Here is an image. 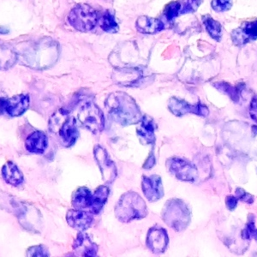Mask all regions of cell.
Segmentation results:
<instances>
[{
	"instance_id": "cell-20",
	"label": "cell",
	"mask_w": 257,
	"mask_h": 257,
	"mask_svg": "<svg viewBox=\"0 0 257 257\" xmlns=\"http://www.w3.org/2000/svg\"><path fill=\"white\" fill-rule=\"evenodd\" d=\"M48 145V139L43 132H35L30 134L25 142V148L32 154L42 155Z\"/></svg>"
},
{
	"instance_id": "cell-32",
	"label": "cell",
	"mask_w": 257,
	"mask_h": 257,
	"mask_svg": "<svg viewBox=\"0 0 257 257\" xmlns=\"http://www.w3.org/2000/svg\"><path fill=\"white\" fill-rule=\"evenodd\" d=\"M213 11L217 12H226L231 9L232 0H213L211 3Z\"/></svg>"
},
{
	"instance_id": "cell-19",
	"label": "cell",
	"mask_w": 257,
	"mask_h": 257,
	"mask_svg": "<svg viewBox=\"0 0 257 257\" xmlns=\"http://www.w3.org/2000/svg\"><path fill=\"white\" fill-rule=\"evenodd\" d=\"M155 128L156 124L153 118L149 117L148 115L143 116L141 120L140 125L137 128L138 137L140 138L142 144H154L155 142Z\"/></svg>"
},
{
	"instance_id": "cell-1",
	"label": "cell",
	"mask_w": 257,
	"mask_h": 257,
	"mask_svg": "<svg viewBox=\"0 0 257 257\" xmlns=\"http://www.w3.org/2000/svg\"><path fill=\"white\" fill-rule=\"evenodd\" d=\"M21 64L34 70H46L55 64L59 56V47L51 38L26 41L14 47Z\"/></svg>"
},
{
	"instance_id": "cell-9",
	"label": "cell",
	"mask_w": 257,
	"mask_h": 257,
	"mask_svg": "<svg viewBox=\"0 0 257 257\" xmlns=\"http://www.w3.org/2000/svg\"><path fill=\"white\" fill-rule=\"evenodd\" d=\"M167 167L170 173L175 176L178 180L193 183L198 178L197 168L185 159L178 157L169 159L167 161Z\"/></svg>"
},
{
	"instance_id": "cell-4",
	"label": "cell",
	"mask_w": 257,
	"mask_h": 257,
	"mask_svg": "<svg viewBox=\"0 0 257 257\" xmlns=\"http://www.w3.org/2000/svg\"><path fill=\"white\" fill-rule=\"evenodd\" d=\"M0 209L17 217L24 229L35 232V230L37 227L35 223L31 221V218L40 219V213L34 207H29L25 202H22L15 196L0 190Z\"/></svg>"
},
{
	"instance_id": "cell-29",
	"label": "cell",
	"mask_w": 257,
	"mask_h": 257,
	"mask_svg": "<svg viewBox=\"0 0 257 257\" xmlns=\"http://www.w3.org/2000/svg\"><path fill=\"white\" fill-rule=\"evenodd\" d=\"M181 12V4L179 2L173 1L172 3L168 4L164 10L163 18L165 22L172 23L178 15H180Z\"/></svg>"
},
{
	"instance_id": "cell-15",
	"label": "cell",
	"mask_w": 257,
	"mask_h": 257,
	"mask_svg": "<svg viewBox=\"0 0 257 257\" xmlns=\"http://www.w3.org/2000/svg\"><path fill=\"white\" fill-rule=\"evenodd\" d=\"M142 190L149 202H157L164 196L163 184L158 175L144 177L142 180Z\"/></svg>"
},
{
	"instance_id": "cell-12",
	"label": "cell",
	"mask_w": 257,
	"mask_h": 257,
	"mask_svg": "<svg viewBox=\"0 0 257 257\" xmlns=\"http://www.w3.org/2000/svg\"><path fill=\"white\" fill-rule=\"evenodd\" d=\"M168 108L177 117H182L188 113H193L206 117L209 114V110L204 104L199 102L192 105L184 99H178L175 97L170 99Z\"/></svg>"
},
{
	"instance_id": "cell-2",
	"label": "cell",
	"mask_w": 257,
	"mask_h": 257,
	"mask_svg": "<svg viewBox=\"0 0 257 257\" xmlns=\"http://www.w3.org/2000/svg\"><path fill=\"white\" fill-rule=\"evenodd\" d=\"M105 106L109 117L120 125L137 124L143 118L138 104L125 93H111L105 99Z\"/></svg>"
},
{
	"instance_id": "cell-6",
	"label": "cell",
	"mask_w": 257,
	"mask_h": 257,
	"mask_svg": "<svg viewBox=\"0 0 257 257\" xmlns=\"http://www.w3.org/2000/svg\"><path fill=\"white\" fill-rule=\"evenodd\" d=\"M74 110L77 119L84 128L94 135L101 133L105 127L104 114L91 99H78Z\"/></svg>"
},
{
	"instance_id": "cell-8",
	"label": "cell",
	"mask_w": 257,
	"mask_h": 257,
	"mask_svg": "<svg viewBox=\"0 0 257 257\" xmlns=\"http://www.w3.org/2000/svg\"><path fill=\"white\" fill-rule=\"evenodd\" d=\"M99 21L96 11L86 4H79L73 7L68 16L69 24L80 32L92 31Z\"/></svg>"
},
{
	"instance_id": "cell-14",
	"label": "cell",
	"mask_w": 257,
	"mask_h": 257,
	"mask_svg": "<svg viewBox=\"0 0 257 257\" xmlns=\"http://www.w3.org/2000/svg\"><path fill=\"white\" fill-rule=\"evenodd\" d=\"M113 78L115 82L125 87H138L144 83L145 77L144 71L138 68H126L115 70Z\"/></svg>"
},
{
	"instance_id": "cell-26",
	"label": "cell",
	"mask_w": 257,
	"mask_h": 257,
	"mask_svg": "<svg viewBox=\"0 0 257 257\" xmlns=\"http://www.w3.org/2000/svg\"><path fill=\"white\" fill-rule=\"evenodd\" d=\"M98 23H99V26L105 32L114 34L118 31V25L115 19V16L110 11H105L99 18Z\"/></svg>"
},
{
	"instance_id": "cell-33",
	"label": "cell",
	"mask_w": 257,
	"mask_h": 257,
	"mask_svg": "<svg viewBox=\"0 0 257 257\" xmlns=\"http://www.w3.org/2000/svg\"><path fill=\"white\" fill-rule=\"evenodd\" d=\"M202 0H186L184 3V7L181 8L180 14H186L190 12H195L198 7Z\"/></svg>"
},
{
	"instance_id": "cell-3",
	"label": "cell",
	"mask_w": 257,
	"mask_h": 257,
	"mask_svg": "<svg viewBox=\"0 0 257 257\" xmlns=\"http://www.w3.org/2000/svg\"><path fill=\"white\" fill-rule=\"evenodd\" d=\"M50 134L61 146L70 148L79 138L76 119L71 112L60 109L51 117L48 126Z\"/></svg>"
},
{
	"instance_id": "cell-10",
	"label": "cell",
	"mask_w": 257,
	"mask_h": 257,
	"mask_svg": "<svg viewBox=\"0 0 257 257\" xmlns=\"http://www.w3.org/2000/svg\"><path fill=\"white\" fill-rule=\"evenodd\" d=\"M30 99L28 94H18L12 98H0V114L10 117L22 116L30 107Z\"/></svg>"
},
{
	"instance_id": "cell-22",
	"label": "cell",
	"mask_w": 257,
	"mask_h": 257,
	"mask_svg": "<svg viewBox=\"0 0 257 257\" xmlns=\"http://www.w3.org/2000/svg\"><path fill=\"white\" fill-rule=\"evenodd\" d=\"M2 177L7 184L18 187L24 182V176L18 166L12 161H8L2 167Z\"/></svg>"
},
{
	"instance_id": "cell-7",
	"label": "cell",
	"mask_w": 257,
	"mask_h": 257,
	"mask_svg": "<svg viewBox=\"0 0 257 257\" xmlns=\"http://www.w3.org/2000/svg\"><path fill=\"white\" fill-rule=\"evenodd\" d=\"M162 219L174 231H182L190 225L191 212L184 201L180 199H172L164 207Z\"/></svg>"
},
{
	"instance_id": "cell-34",
	"label": "cell",
	"mask_w": 257,
	"mask_h": 257,
	"mask_svg": "<svg viewBox=\"0 0 257 257\" xmlns=\"http://www.w3.org/2000/svg\"><path fill=\"white\" fill-rule=\"evenodd\" d=\"M236 197L238 199V201H242L248 204H251L254 202V196L246 192L245 190H242L241 188L236 190Z\"/></svg>"
},
{
	"instance_id": "cell-16",
	"label": "cell",
	"mask_w": 257,
	"mask_h": 257,
	"mask_svg": "<svg viewBox=\"0 0 257 257\" xmlns=\"http://www.w3.org/2000/svg\"><path fill=\"white\" fill-rule=\"evenodd\" d=\"M94 219V213L85 212L82 209H70L66 215V221L70 227L77 231H83L90 227Z\"/></svg>"
},
{
	"instance_id": "cell-36",
	"label": "cell",
	"mask_w": 257,
	"mask_h": 257,
	"mask_svg": "<svg viewBox=\"0 0 257 257\" xmlns=\"http://www.w3.org/2000/svg\"><path fill=\"white\" fill-rule=\"evenodd\" d=\"M237 202H238V199L235 196H229L225 199V205L229 210L232 211L237 208Z\"/></svg>"
},
{
	"instance_id": "cell-27",
	"label": "cell",
	"mask_w": 257,
	"mask_h": 257,
	"mask_svg": "<svg viewBox=\"0 0 257 257\" xmlns=\"http://www.w3.org/2000/svg\"><path fill=\"white\" fill-rule=\"evenodd\" d=\"M202 22L208 31V35H210L213 40L216 41H220L222 36V28L219 22L213 20V18L208 15L202 17Z\"/></svg>"
},
{
	"instance_id": "cell-24",
	"label": "cell",
	"mask_w": 257,
	"mask_h": 257,
	"mask_svg": "<svg viewBox=\"0 0 257 257\" xmlns=\"http://www.w3.org/2000/svg\"><path fill=\"white\" fill-rule=\"evenodd\" d=\"M92 198H93V194L88 188L80 187L73 193L71 204L76 209L83 210L86 208H90Z\"/></svg>"
},
{
	"instance_id": "cell-13",
	"label": "cell",
	"mask_w": 257,
	"mask_h": 257,
	"mask_svg": "<svg viewBox=\"0 0 257 257\" xmlns=\"http://www.w3.org/2000/svg\"><path fill=\"white\" fill-rule=\"evenodd\" d=\"M169 243L167 231L161 227H152L147 236V246L154 254H162Z\"/></svg>"
},
{
	"instance_id": "cell-21",
	"label": "cell",
	"mask_w": 257,
	"mask_h": 257,
	"mask_svg": "<svg viewBox=\"0 0 257 257\" xmlns=\"http://www.w3.org/2000/svg\"><path fill=\"white\" fill-rule=\"evenodd\" d=\"M136 28L138 32L146 35H155L161 32L165 29V24L163 21L156 18H149L147 16L139 17L137 23Z\"/></svg>"
},
{
	"instance_id": "cell-25",
	"label": "cell",
	"mask_w": 257,
	"mask_h": 257,
	"mask_svg": "<svg viewBox=\"0 0 257 257\" xmlns=\"http://www.w3.org/2000/svg\"><path fill=\"white\" fill-rule=\"evenodd\" d=\"M109 196V188L105 185L99 186L93 194L90 211L94 214H98L101 211Z\"/></svg>"
},
{
	"instance_id": "cell-30",
	"label": "cell",
	"mask_w": 257,
	"mask_h": 257,
	"mask_svg": "<svg viewBox=\"0 0 257 257\" xmlns=\"http://www.w3.org/2000/svg\"><path fill=\"white\" fill-rule=\"evenodd\" d=\"M241 237L242 239H254L257 241V229L254 226V216L252 213L248 215V223L246 227L242 230Z\"/></svg>"
},
{
	"instance_id": "cell-28",
	"label": "cell",
	"mask_w": 257,
	"mask_h": 257,
	"mask_svg": "<svg viewBox=\"0 0 257 257\" xmlns=\"http://www.w3.org/2000/svg\"><path fill=\"white\" fill-rule=\"evenodd\" d=\"M213 87L216 88L218 90L220 91L223 94H226L230 97V99H232L234 102H238L239 100V92L238 89L232 87L231 85L227 82H215L213 83Z\"/></svg>"
},
{
	"instance_id": "cell-11",
	"label": "cell",
	"mask_w": 257,
	"mask_h": 257,
	"mask_svg": "<svg viewBox=\"0 0 257 257\" xmlns=\"http://www.w3.org/2000/svg\"><path fill=\"white\" fill-rule=\"evenodd\" d=\"M94 155L101 172L103 180L105 184H112L117 178V168L110 158L108 153L103 147L96 145L94 147Z\"/></svg>"
},
{
	"instance_id": "cell-5",
	"label": "cell",
	"mask_w": 257,
	"mask_h": 257,
	"mask_svg": "<svg viewBox=\"0 0 257 257\" xmlns=\"http://www.w3.org/2000/svg\"><path fill=\"white\" fill-rule=\"evenodd\" d=\"M114 211L117 219L123 223L144 219L148 214L144 199L133 191L125 193L120 197Z\"/></svg>"
},
{
	"instance_id": "cell-18",
	"label": "cell",
	"mask_w": 257,
	"mask_h": 257,
	"mask_svg": "<svg viewBox=\"0 0 257 257\" xmlns=\"http://www.w3.org/2000/svg\"><path fill=\"white\" fill-rule=\"evenodd\" d=\"M73 249L81 256H96L98 246L91 241L88 234L80 231L74 241Z\"/></svg>"
},
{
	"instance_id": "cell-23",
	"label": "cell",
	"mask_w": 257,
	"mask_h": 257,
	"mask_svg": "<svg viewBox=\"0 0 257 257\" xmlns=\"http://www.w3.org/2000/svg\"><path fill=\"white\" fill-rule=\"evenodd\" d=\"M18 62L14 47L0 41V70H9Z\"/></svg>"
},
{
	"instance_id": "cell-31",
	"label": "cell",
	"mask_w": 257,
	"mask_h": 257,
	"mask_svg": "<svg viewBox=\"0 0 257 257\" xmlns=\"http://www.w3.org/2000/svg\"><path fill=\"white\" fill-rule=\"evenodd\" d=\"M27 256L46 257L50 256V253L46 246L36 245L30 247L27 250Z\"/></svg>"
},
{
	"instance_id": "cell-17",
	"label": "cell",
	"mask_w": 257,
	"mask_h": 257,
	"mask_svg": "<svg viewBox=\"0 0 257 257\" xmlns=\"http://www.w3.org/2000/svg\"><path fill=\"white\" fill-rule=\"evenodd\" d=\"M231 38L234 44L237 46L244 45L249 41L256 40L257 20L244 23L239 29H237L231 33Z\"/></svg>"
},
{
	"instance_id": "cell-35",
	"label": "cell",
	"mask_w": 257,
	"mask_h": 257,
	"mask_svg": "<svg viewBox=\"0 0 257 257\" xmlns=\"http://www.w3.org/2000/svg\"><path fill=\"white\" fill-rule=\"evenodd\" d=\"M249 115L252 119L255 121L257 123V95L252 99L250 102V107H249Z\"/></svg>"
},
{
	"instance_id": "cell-37",
	"label": "cell",
	"mask_w": 257,
	"mask_h": 257,
	"mask_svg": "<svg viewBox=\"0 0 257 257\" xmlns=\"http://www.w3.org/2000/svg\"><path fill=\"white\" fill-rule=\"evenodd\" d=\"M155 155H154V153H151V155L149 156V159L147 160L146 162L144 165V169H150V168H152L155 165Z\"/></svg>"
}]
</instances>
